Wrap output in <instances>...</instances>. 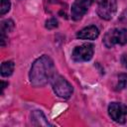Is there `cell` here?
Here are the masks:
<instances>
[{
	"instance_id": "6da1fadb",
	"label": "cell",
	"mask_w": 127,
	"mask_h": 127,
	"mask_svg": "<svg viewBox=\"0 0 127 127\" xmlns=\"http://www.w3.org/2000/svg\"><path fill=\"white\" fill-rule=\"evenodd\" d=\"M54 62L48 56H42L34 62L30 70V81L34 86H43L55 77Z\"/></svg>"
},
{
	"instance_id": "7a4b0ae2",
	"label": "cell",
	"mask_w": 127,
	"mask_h": 127,
	"mask_svg": "<svg viewBox=\"0 0 127 127\" xmlns=\"http://www.w3.org/2000/svg\"><path fill=\"white\" fill-rule=\"evenodd\" d=\"M127 43V30L126 29H112L108 31L104 38L103 44L106 48H112L114 45H125Z\"/></svg>"
},
{
	"instance_id": "3957f363",
	"label": "cell",
	"mask_w": 127,
	"mask_h": 127,
	"mask_svg": "<svg viewBox=\"0 0 127 127\" xmlns=\"http://www.w3.org/2000/svg\"><path fill=\"white\" fill-rule=\"evenodd\" d=\"M53 89L58 96L63 98H68L73 91L71 84L64 77L60 75L53 78Z\"/></svg>"
},
{
	"instance_id": "277c9868",
	"label": "cell",
	"mask_w": 127,
	"mask_h": 127,
	"mask_svg": "<svg viewBox=\"0 0 127 127\" xmlns=\"http://www.w3.org/2000/svg\"><path fill=\"white\" fill-rule=\"evenodd\" d=\"M117 10L116 0H97V14L104 20L113 18Z\"/></svg>"
},
{
	"instance_id": "5b68a950",
	"label": "cell",
	"mask_w": 127,
	"mask_h": 127,
	"mask_svg": "<svg viewBox=\"0 0 127 127\" xmlns=\"http://www.w3.org/2000/svg\"><path fill=\"white\" fill-rule=\"evenodd\" d=\"M108 113L113 121L124 123L127 116V106L120 102H112L108 107Z\"/></svg>"
},
{
	"instance_id": "8992f818",
	"label": "cell",
	"mask_w": 127,
	"mask_h": 127,
	"mask_svg": "<svg viewBox=\"0 0 127 127\" xmlns=\"http://www.w3.org/2000/svg\"><path fill=\"white\" fill-rule=\"evenodd\" d=\"M93 52L94 50L92 44H83L74 48L72 52V59L75 62H87L91 60Z\"/></svg>"
},
{
	"instance_id": "52a82bcc",
	"label": "cell",
	"mask_w": 127,
	"mask_h": 127,
	"mask_svg": "<svg viewBox=\"0 0 127 127\" xmlns=\"http://www.w3.org/2000/svg\"><path fill=\"white\" fill-rule=\"evenodd\" d=\"M91 4L92 0H75L71 5V18L75 21L81 19L82 16L87 12Z\"/></svg>"
},
{
	"instance_id": "ba28073f",
	"label": "cell",
	"mask_w": 127,
	"mask_h": 127,
	"mask_svg": "<svg viewBox=\"0 0 127 127\" xmlns=\"http://www.w3.org/2000/svg\"><path fill=\"white\" fill-rule=\"evenodd\" d=\"M99 36V30L96 26L91 25L77 32L76 37L82 40H95Z\"/></svg>"
},
{
	"instance_id": "9c48e42d",
	"label": "cell",
	"mask_w": 127,
	"mask_h": 127,
	"mask_svg": "<svg viewBox=\"0 0 127 127\" xmlns=\"http://www.w3.org/2000/svg\"><path fill=\"white\" fill-rule=\"evenodd\" d=\"M14 67L15 64L12 61H8V62H4L1 64V75L2 76H9L13 73L14 71Z\"/></svg>"
},
{
	"instance_id": "30bf717a",
	"label": "cell",
	"mask_w": 127,
	"mask_h": 127,
	"mask_svg": "<svg viewBox=\"0 0 127 127\" xmlns=\"http://www.w3.org/2000/svg\"><path fill=\"white\" fill-rule=\"evenodd\" d=\"M32 119H33V121H38L37 123H36V125H45V126H47V125H51L47 120H46V117H45V115L41 112V111H38V110H36V111H34L33 113H32Z\"/></svg>"
},
{
	"instance_id": "8fae6325",
	"label": "cell",
	"mask_w": 127,
	"mask_h": 127,
	"mask_svg": "<svg viewBox=\"0 0 127 127\" xmlns=\"http://www.w3.org/2000/svg\"><path fill=\"white\" fill-rule=\"evenodd\" d=\"M14 29V22L10 19L1 22V35H5V33L11 32Z\"/></svg>"
},
{
	"instance_id": "7c38bea8",
	"label": "cell",
	"mask_w": 127,
	"mask_h": 127,
	"mask_svg": "<svg viewBox=\"0 0 127 127\" xmlns=\"http://www.w3.org/2000/svg\"><path fill=\"white\" fill-rule=\"evenodd\" d=\"M116 87L119 90L127 88V73H121L118 75V81Z\"/></svg>"
},
{
	"instance_id": "4fadbf2b",
	"label": "cell",
	"mask_w": 127,
	"mask_h": 127,
	"mask_svg": "<svg viewBox=\"0 0 127 127\" xmlns=\"http://www.w3.org/2000/svg\"><path fill=\"white\" fill-rule=\"evenodd\" d=\"M11 7V3L10 0H1V6H0V14L4 15L6 14Z\"/></svg>"
},
{
	"instance_id": "5bb4252c",
	"label": "cell",
	"mask_w": 127,
	"mask_h": 127,
	"mask_svg": "<svg viewBox=\"0 0 127 127\" xmlns=\"http://www.w3.org/2000/svg\"><path fill=\"white\" fill-rule=\"evenodd\" d=\"M57 27H58V21L55 18L49 19L46 22V28L47 29H54V28H57Z\"/></svg>"
},
{
	"instance_id": "9a60e30c",
	"label": "cell",
	"mask_w": 127,
	"mask_h": 127,
	"mask_svg": "<svg viewBox=\"0 0 127 127\" xmlns=\"http://www.w3.org/2000/svg\"><path fill=\"white\" fill-rule=\"evenodd\" d=\"M121 63H122V64L127 68V55H123V56L121 57Z\"/></svg>"
},
{
	"instance_id": "2e32d148",
	"label": "cell",
	"mask_w": 127,
	"mask_h": 127,
	"mask_svg": "<svg viewBox=\"0 0 127 127\" xmlns=\"http://www.w3.org/2000/svg\"><path fill=\"white\" fill-rule=\"evenodd\" d=\"M1 84H2V86H1V89H2V91H3V90H4V88H5V87L8 85V83H6V82L2 81V82H1Z\"/></svg>"
}]
</instances>
